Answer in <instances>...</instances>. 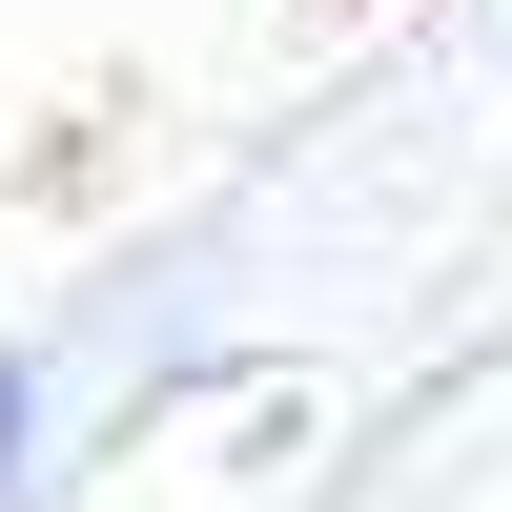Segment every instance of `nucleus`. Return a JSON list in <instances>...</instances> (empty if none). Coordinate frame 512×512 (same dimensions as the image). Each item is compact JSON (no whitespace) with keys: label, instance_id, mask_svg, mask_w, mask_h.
Masks as SVG:
<instances>
[{"label":"nucleus","instance_id":"f257e3e1","mask_svg":"<svg viewBox=\"0 0 512 512\" xmlns=\"http://www.w3.org/2000/svg\"><path fill=\"white\" fill-rule=\"evenodd\" d=\"M21 472H41V349H0V512H21Z\"/></svg>","mask_w":512,"mask_h":512}]
</instances>
